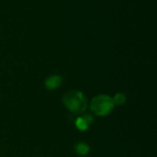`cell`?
<instances>
[{
	"label": "cell",
	"instance_id": "cell-1",
	"mask_svg": "<svg viewBox=\"0 0 157 157\" xmlns=\"http://www.w3.org/2000/svg\"><path fill=\"white\" fill-rule=\"evenodd\" d=\"M63 104L70 111L81 113L86 109L87 101L83 93L73 90L63 96Z\"/></svg>",
	"mask_w": 157,
	"mask_h": 157
},
{
	"label": "cell",
	"instance_id": "cell-2",
	"mask_svg": "<svg viewBox=\"0 0 157 157\" xmlns=\"http://www.w3.org/2000/svg\"><path fill=\"white\" fill-rule=\"evenodd\" d=\"M92 111L99 116H105L110 113V111L114 108L113 100L105 95H100L93 98L90 106Z\"/></svg>",
	"mask_w": 157,
	"mask_h": 157
},
{
	"label": "cell",
	"instance_id": "cell-3",
	"mask_svg": "<svg viewBox=\"0 0 157 157\" xmlns=\"http://www.w3.org/2000/svg\"><path fill=\"white\" fill-rule=\"evenodd\" d=\"M93 118L90 115H86L84 117L78 118L75 121V126L80 130V131H86L88 126L92 123Z\"/></svg>",
	"mask_w": 157,
	"mask_h": 157
},
{
	"label": "cell",
	"instance_id": "cell-4",
	"mask_svg": "<svg viewBox=\"0 0 157 157\" xmlns=\"http://www.w3.org/2000/svg\"><path fill=\"white\" fill-rule=\"evenodd\" d=\"M61 83H62V79L60 76L52 75L45 81V86L48 89L53 90V89H56L61 85Z\"/></svg>",
	"mask_w": 157,
	"mask_h": 157
},
{
	"label": "cell",
	"instance_id": "cell-5",
	"mask_svg": "<svg viewBox=\"0 0 157 157\" xmlns=\"http://www.w3.org/2000/svg\"><path fill=\"white\" fill-rule=\"evenodd\" d=\"M75 151L77 152V154L79 155H82V156H85L88 154L89 152V147L85 144H78L76 146H75Z\"/></svg>",
	"mask_w": 157,
	"mask_h": 157
},
{
	"label": "cell",
	"instance_id": "cell-6",
	"mask_svg": "<svg viewBox=\"0 0 157 157\" xmlns=\"http://www.w3.org/2000/svg\"><path fill=\"white\" fill-rule=\"evenodd\" d=\"M112 100H113V103L116 105H123L126 101V97L123 94L119 93V94L115 95V97Z\"/></svg>",
	"mask_w": 157,
	"mask_h": 157
}]
</instances>
